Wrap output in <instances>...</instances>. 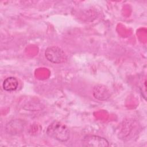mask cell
Segmentation results:
<instances>
[{
    "instance_id": "1",
    "label": "cell",
    "mask_w": 147,
    "mask_h": 147,
    "mask_svg": "<svg viewBox=\"0 0 147 147\" xmlns=\"http://www.w3.org/2000/svg\"><path fill=\"white\" fill-rule=\"evenodd\" d=\"M47 134L50 137L60 142L67 141L70 136L68 128L59 121H54L48 126Z\"/></svg>"
},
{
    "instance_id": "2",
    "label": "cell",
    "mask_w": 147,
    "mask_h": 147,
    "mask_svg": "<svg viewBox=\"0 0 147 147\" xmlns=\"http://www.w3.org/2000/svg\"><path fill=\"white\" fill-rule=\"evenodd\" d=\"M45 56L50 62L54 64H60L67 60V56L64 52L59 47L53 46L47 48Z\"/></svg>"
},
{
    "instance_id": "3",
    "label": "cell",
    "mask_w": 147,
    "mask_h": 147,
    "mask_svg": "<svg viewBox=\"0 0 147 147\" xmlns=\"http://www.w3.org/2000/svg\"><path fill=\"white\" fill-rule=\"evenodd\" d=\"M82 145L86 147H107L109 146V143L103 137L95 135H88L83 137Z\"/></svg>"
},
{
    "instance_id": "4",
    "label": "cell",
    "mask_w": 147,
    "mask_h": 147,
    "mask_svg": "<svg viewBox=\"0 0 147 147\" xmlns=\"http://www.w3.org/2000/svg\"><path fill=\"white\" fill-rule=\"evenodd\" d=\"M93 96L99 100H106L111 95L110 91L107 87L103 84H97L93 88Z\"/></svg>"
},
{
    "instance_id": "5",
    "label": "cell",
    "mask_w": 147,
    "mask_h": 147,
    "mask_svg": "<svg viewBox=\"0 0 147 147\" xmlns=\"http://www.w3.org/2000/svg\"><path fill=\"white\" fill-rule=\"evenodd\" d=\"M24 123L20 119H14L9 122L6 125V131L10 134L16 135L24 130Z\"/></svg>"
},
{
    "instance_id": "6",
    "label": "cell",
    "mask_w": 147,
    "mask_h": 147,
    "mask_svg": "<svg viewBox=\"0 0 147 147\" xmlns=\"http://www.w3.org/2000/svg\"><path fill=\"white\" fill-rule=\"evenodd\" d=\"M18 86V80L13 76L8 77L6 78L2 84L3 88L6 91H15Z\"/></svg>"
},
{
    "instance_id": "7",
    "label": "cell",
    "mask_w": 147,
    "mask_h": 147,
    "mask_svg": "<svg viewBox=\"0 0 147 147\" xmlns=\"http://www.w3.org/2000/svg\"><path fill=\"white\" fill-rule=\"evenodd\" d=\"M146 79H144V81H142V84L141 87V92L142 93V96L146 99Z\"/></svg>"
}]
</instances>
